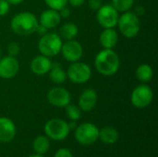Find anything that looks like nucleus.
I'll use <instances>...</instances> for the list:
<instances>
[{
    "label": "nucleus",
    "mask_w": 158,
    "mask_h": 157,
    "mask_svg": "<svg viewBox=\"0 0 158 157\" xmlns=\"http://www.w3.org/2000/svg\"><path fill=\"white\" fill-rule=\"evenodd\" d=\"M44 1L49 8L55 9L56 11L67 6L68 5V0H44Z\"/></svg>",
    "instance_id": "obj_25"
},
{
    "label": "nucleus",
    "mask_w": 158,
    "mask_h": 157,
    "mask_svg": "<svg viewBox=\"0 0 158 157\" xmlns=\"http://www.w3.org/2000/svg\"><path fill=\"white\" fill-rule=\"evenodd\" d=\"M117 26L123 36L131 39L138 35L141 30V21L135 12L129 10L119 16Z\"/></svg>",
    "instance_id": "obj_3"
},
{
    "label": "nucleus",
    "mask_w": 158,
    "mask_h": 157,
    "mask_svg": "<svg viewBox=\"0 0 158 157\" xmlns=\"http://www.w3.org/2000/svg\"><path fill=\"white\" fill-rule=\"evenodd\" d=\"M47 101L50 105L56 107H66L70 104L71 94L70 93L62 87H53L47 93Z\"/></svg>",
    "instance_id": "obj_10"
},
{
    "label": "nucleus",
    "mask_w": 158,
    "mask_h": 157,
    "mask_svg": "<svg viewBox=\"0 0 158 157\" xmlns=\"http://www.w3.org/2000/svg\"><path fill=\"white\" fill-rule=\"evenodd\" d=\"M38 25L39 20L36 16L28 11L16 14L10 23L12 31L20 36H27L34 33Z\"/></svg>",
    "instance_id": "obj_2"
},
{
    "label": "nucleus",
    "mask_w": 158,
    "mask_h": 157,
    "mask_svg": "<svg viewBox=\"0 0 158 157\" xmlns=\"http://www.w3.org/2000/svg\"><path fill=\"white\" fill-rule=\"evenodd\" d=\"M98 100V95L95 90L86 89L84 90L79 97V107L84 112H89L94 108Z\"/></svg>",
    "instance_id": "obj_13"
},
{
    "label": "nucleus",
    "mask_w": 158,
    "mask_h": 157,
    "mask_svg": "<svg viewBox=\"0 0 158 157\" xmlns=\"http://www.w3.org/2000/svg\"><path fill=\"white\" fill-rule=\"evenodd\" d=\"M54 157H73L71 152L69 149L66 148H60L59 150L56 151Z\"/></svg>",
    "instance_id": "obj_29"
},
{
    "label": "nucleus",
    "mask_w": 158,
    "mask_h": 157,
    "mask_svg": "<svg viewBox=\"0 0 158 157\" xmlns=\"http://www.w3.org/2000/svg\"><path fill=\"white\" fill-rule=\"evenodd\" d=\"M20 52V47L19 44L16 42H12L7 45V54L10 56H14L16 57L17 56H19Z\"/></svg>",
    "instance_id": "obj_26"
},
{
    "label": "nucleus",
    "mask_w": 158,
    "mask_h": 157,
    "mask_svg": "<svg viewBox=\"0 0 158 157\" xmlns=\"http://www.w3.org/2000/svg\"><path fill=\"white\" fill-rule=\"evenodd\" d=\"M69 129H75V128H76V123H75V121L70 122V123L69 124Z\"/></svg>",
    "instance_id": "obj_35"
},
{
    "label": "nucleus",
    "mask_w": 158,
    "mask_h": 157,
    "mask_svg": "<svg viewBox=\"0 0 158 157\" xmlns=\"http://www.w3.org/2000/svg\"><path fill=\"white\" fill-rule=\"evenodd\" d=\"M33 150L38 155H44L45 154L50 147V143L47 137L45 136H37L33 141Z\"/></svg>",
    "instance_id": "obj_22"
},
{
    "label": "nucleus",
    "mask_w": 158,
    "mask_h": 157,
    "mask_svg": "<svg viewBox=\"0 0 158 157\" xmlns=\"http://www.w3.org/2000/svg\"><path fill=\"white\" fill-rule=\"evenodd\" d=\"M85 0H68V4H69L71 6L79 7L84 4Z\"/></svg>",
    "instance_id": "obj_31"
},
{
    "label": "nucleus",
    "mask_w": 158,
    "mask_h": 157,
    "mask_svg": "<svg viewBox=\"0 0 158 157\" xmlns=\"http://www.w3.org/2000/svg\"><path fill=\"white\" fill-rule=\"evenodd\" d=\"M144 12V7L143 6H138L137 9H136V14L139 16V15H142L143 13Z\"/></svg>",
    "instance_id": "obj_34"
},
{
    "label": "nucleus",
    "mask_w": 158,
    "mask_h": 157,
    "mask_svg": "<svg viewBox=\"0 0 158 157\" xmlns=\"http://www.w3.org/2000/svg\"><path fill=\"white\" fill-rule=\"evenodd\" d=\"M60 53L68 62L73 63L81 60L83 55V48L80 42L73 39L66 41L62 44Z\"/></svg>",
    "instance_id": "obj_11"
},
{
    "label": "nucleus",
    "mask_w": 158,
    "mask_h": 157,
    "mask_svg": "<svg viewBox=\"0 0 158 157\" xmlns=\"http://www.w3.org/2000/svg\"><path fill=\"white\" fill-rule=\"evenodd\" d=\"M118 41V35L117 31L114 30V28L110 29H104V31L101 32L99 37L100 44L105 49H113Z\"/></svg>",
    "instance_id": "obj_17"
},
{
    "label": "nucleus",
    "mask_w": 158,
    "mask_h": 157,
    "mask_svg": "<svg viewBox=\"0 0 158 157\" xmlns=\"http://www.w3.org/2000/svg\"><path fill=\"white\" fill-rule=\"evenodd\" d=\"M136 78L142 82H148L154 77V70L148 64H141L135 72Z\"/></svg>",
    "instance_id": "obj_21"
},
{
    "label": "nucleus",
    "mask_w": 158,
    "mask_h": 157,
    "mask_svg": "<svg viewBox=\"0 0 158 157\" xmlns=\"http://www.w3.org/2000/svg\"><path fill=\"white\" fill-rule=\"evenodd\" d=\"M51 67H52V61L50 60V57L45 56L44 55L35 56L31 60L30 65L32 73L38 76H43L48 73Z\"/></svg>",
    "instance_id": "obj_14"
},
{
    "label": "nucleus",
    "mask_w": 158,
    "mask_h": 157,
    "mask_svg": "<svg viewBox=\"0 0 158 157\" xmlns=\"http://www.w3.org/2000/svg\"><path fill=\"white\" fill-rule=\"evenodd\" d=\"M94 67L103 76L110 77L115 75L120 67L118 55L113 49L101 50L94 58Z\"/></svg>",
    "instance_id": "obj_1"
},
{
    "label": "nucleus",
    "mask_w": 158,
    "mask_h": 157,
    "mask_svg": "<svg viewBox=\"0 0 158 157\" xmlns=\"http://www.w3.org/2000/svg\"><path fill=\"white\" fill-rule=\"evenodd\" d=\"M47 31H48V30H47L44 26H43V25L39 24V25L37 26V28H36L35 32H36L37 34H39V35L43 36V35H44V34H46V33H47Z\"/></svg>",
    "instance_id": "obj_32"
},
{
    "label": "nucleus",
    "mask_w": 158,
    "mask_h": 157,
    "mask_svg": "<svg viewBox=\"0 0 158 157\" xmlns=\"http://www.w3.org/2000/svg\"><path fill=\"white\" fill-rule=\"evenodd\" d=\"M69 126L65 120L60 118H52L44 125L46 136L54 141H63L69 134Z\"/></svg>",
    "instance_id": "obj_5"
},
{
    "label": "nucleus",
    "mask_w": 158,
    "mask_h": 157,
    "mask_svg": "<svg viewBox=\"0 0 158 157\" xmlns=\"http://www.w3.org/2000/svg\"><path fill=\"white\" fill-rule=\"evenodd\" d=\"M67 77L75 84H83L91 79L92 68L84 62H73L68 68Z\"/></svg>",
    "instance_id": "obj_6"
},
{
    "label": "nucleus",
    "mask_w": 158,
    "mask_h": 157,
    "mask_svg": "<svg viewBox=\"0 0 158 157\" xmlns=\"http://www.w3.org/2000/svg\"><path fill=\"white\" fill-rule=\"evenodd\" d=\"M154 99V92L147 84H140L135 87L131 95V101L136 108H145L151 105Z\"/></svg>",
    "instance_id": "obj_7"
},
{
    "label": "nucleus",
    "mask_w": 158,
    "mask_h": 157,
    "mask_svg": "<svg viewBox=\"0 0 158 157\" xmlns=\"http://www.w3.org/2000/svg\"><path fill=\"white\" fill-rule=\"evenodd\" d=\"M16 135V126L14 122L6 117H0V142L8 143Z\"/></svg>",
    "instance_id": "obj_15"
},
{
    "label": "nucleus",
    "mask_w": 158,
    "mask_h": 157,
    "mask_svg": "<svg viewBox=\"0 0 158 157\" xmlns=\"http://www.w3.org/2000/svg\"><path fill=\"white\" fill-rule=\"evenodd\" d=\"M19 70V63L14 56H6L0 58V78L9 80L14 78Z\"/></svg>",
    "instance_id": "obj_12"
},
{
    "label": "nucleus",
    "mask_w": 158,
    "mask_h": 157,
    "mask_svg": "<svg viewBox=\"0 0 158 157\" xmlns=\"http://www.w3.org/2000/svg\"><path fill=\"white\" fill-rule=\"evenodd\" d=\"M88 6L92 10H98L103 6V0H88Z\"/></svg>",
    "instance_id": "obj_28"
},
{
    "label": "nucleus",
    "mask_w": 158,
    "mask_h": 157,
    "mask_svg": "<svg viewBox=\"0 0 158 157\" xmlns=\"http://www.w3.org/2000/svg\"><path fill=\"white\" fill-rule=\"evenodd\" d=\"M10 5H19L21 4L24 0H6Z\"/></svg>",
    "instance_id": "obj_33"
},
{
    "label": "nucleus",
    "mask_w": 158,
    "mask_h": 157,
    "mask_svg": "<svg viewBox=\"0 0 158 157\" xmlns=\"http://www.w3.org/2000/svg\"><path fill=\"white\" fill-rule=\"evenodd\" d=\"M49 78L52 82L56 84H62L67 80V72L61 68V66L55 62L52 63V67L49 70Z\"/></svg>",
    "instance_id": "obj_18"
},
{
    "label": "nucleus",
    "mask_w": 158,
    "mask_h": 157,
    "mask_svg": "<svg viewBox=\"0 0 158 157\" xmlns=\"http://www.w3.org/2000/svg\"><path fill=\"white\" fill-rule=\"evenodd\" d=\"M79 33L78 26L73 22H67L59 30V36L62 40H73Z\"/></svg>",
    "instance_id": "obj_20"
},
{
    "label": "nucleus",
    "mask_w": 158,
    "mask_h": 157,
    "mask_svg": "<svg viewBox=\"0 0 158 157\" xmlns=\"http://www.w3.org/2000/svg\"><path fill=\"white\" fill-rule=\"evenodd\" d=\"M2 57V51H1V48H0V58Z\"/></svg>",
    "instance_id": "obj_37"
},
{
    "label": "nucleus",
    "mask_w": 158,
    "mask_h": 157,
    "mask_svg": "<svg viewBox=\"0 0 158 157\" xmlns=\"http://www.w3.org/2000/svg\"><path fill=\"white\" fill-rule=\"evenodd\" d=\"M99 137L98 128L90 122L82 123L75 130V139L82 145H89L95 143Z\"/></svg>",
    "instance_id": "obj_9"
},
{
    "label": "nucleus",
    "mask_w": 158,
    "mask_h": 157,
    "mask_svg": "<svg viewBox=\"0 0 158 157\" xmlns=\"http://www.w3.org/2000/svg\"><path fill=\"white\" fill-rule=\"evenodd\" d=\"M111 5L118 12H126L133 6L134 0H111Z\"/></svg>",
    "instance_id": "obj_23"
},
{
    "label": "nucleus",
    "mask_w": 158,
    "mask_h": 157,
    "mask_svg": "<svg viewBox=\"0 0 158 157\" xmlns=\"http://www.w3.org/2000/svg\"><path fill=\"white\" fill-rule=\"evenodd\" d=\"M10 9V4L6 0H0V17L6 16Z\"/></svg>",
    "instance_id": "obj_27"
},
{
    "label": "nucleus",
    "mask_w": 158,
    "mask_h": 157,
    "mask_svg": "<svg viewBox=\"0 0 158 157\" xmlns=\"http://www.w3.org/2000/svg\"><path fill=\"white\" fill-rule=\"evenodd\" d=\"M62 44L63 42L59 34L55 32H47L40 38L38 42V49L42 55L48 57H53L60 53Z\"/></svg>",
    "instance_id": "obj_4"
},
{
    "label": "nucleus",
    "mask_w": 158,
    "mask_h": 157,
    "mask_svg": "<svg viewBox=\"0 0 158 157\" xmlns=\"http://www.w3.org/2000/svg\"><path fill=\"white\" fill-rule=\"evenodd\" d=\"M98 138L106 144H114L118 140V132L112 127H105L99 130Z\"/></svg>",
    "instance_id": "obj_19"
},
{
    "label": "nucleus",
    "mask_w": 158,
    "mask_h": 157,
    "mask_svg": "<svg viewBox=\"0 0 158 157\" xmlns=\"http://www.w3.org/2000/svg\"><path fill=\"white\" fill-rule=\"evenodd\" d=\"M58 13H59L61 19H67V18H69L70 16L71 12H70V9L69 7L65 6V7L61 8L60 10H58Z\"/></svg>",
    "instance_id": "obj_30"
},
{
    "label": "nucleus",
    "mask_w": 158,
    "mask_h": 157,
    "mask_svg": "<svg viewBox=\"0 0 158 157\" xmlns=\"http://www.w3.org/2000/svg\"><path fill=\"white\" fill-rule=\"evenodd\" d=\"M119 18L118 11L112 5H103L96 10V20L104 29L115 28Z\"/></svg>",
    "instance_id": "obj_8"
},
{
    "label": "nucleus",
    "mask_w": 158,
    "mask_h": 157,
    "mask_svg": "<svg viewBox=\"0 0 158 157\" xmlns=\"http://www.w3.org/2000/svg\"><path fill=\"white\" fill-rule=\"evenodd\" d=\"M66 115L71 121H77L81 118V110L75 105H68L66 106Z\"/></svg>",
    "instance_id": "obj_24"
},
{
    "label": "nucleus",
    "mask_w": 158,
    "mask_h": 157,
    "mask_svg": "<svg viewBox=\"0 0 158 157\" xmlns=\"http://www.w3.org/2000/svg\"><path fill=\"white\" fill-rule=\"evenodd\" d=\"M29 157H44L42 155H31V156H29Z\"/></svg>",
    "instance_id": "obj_36"
},
{
    "label": "nucleus",
    "mask_w": 158,
    "mask_h": 157,
    "mask_svg": "<svg viewBox=\"0 0 158 157\" xmlns=\"http://www.w3.org/2000/svg\"><path fill=\"white\" fill-rule=\"evenodd\" d=\"M60 21H61V17L58 11L49 8V9L44 10L41 14L39 24L44 26L47 30H49V29H54L57 27Z\"/></svg>",
    "instance_id": "obj_16"
}]
</instances>
